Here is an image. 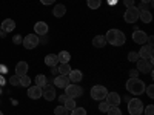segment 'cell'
Here are the masks:
<instances>
[{
    "label": "cell",
    "instance_id": "obj_22",
    "mask_svg": "<svg viewBox=\"0 0 154 115\" xmlns=\"http://www.w3.org/2000/svg\"><path fill=\"white\" fill-rule=\"evenodd\" d=\"M106 45V40H105V35H96L93 38V46L96 48H103Z\"/></svg>",
    "mask_w": 154,
    "mask_h": 115
},
{
    "label": "cell",
    "instance_id": "obj_29",
    "mask_svg": "<svg viewBox=\"0 0 154 115\" xmlns=\"http://www.w3.org/2000/svg\"><path fill=\"white\" fill-rule=\"evenodd\" d=\"M29 84H31V78H29L28 75L20 77V86H23V87H29Z\"/></svg>",
    "mask_w": 154,
    "mask_h": 115
},
{
    "label": "cell",
    "instance_id": "obj_41",
    "mask_svg": "<svg viewBox=\"0 0 154 115\" xmlns=\"http://www.w3.org/2000/svg\"><path fill=\"white\" fill-rule=\"evenodd\" d=\"M66 95L65 94H62V95H59V103H65V101H66Z\"/></svg>",
    "mask_w": 154,
    "mask_h": 115
},
{
    "label": "cell",
    "instance_id": "obj_3",
    "mask_svg": "<svg viewBox=\"0 0 154 115\" xmlns=\"http://www.w3.org/2000/svg\"><path fill=\"white\" fill-rule=\"evenodd\" d=\"M128 112H130V115L143 114V103L139 98H130L128 100Z\"/></svg>",
    "mask_w": 154,
    "mask_h": 115
},
{
    "label": "cell",
    "instance_id": "obj_18",
    "mask_svg": "<svg viewBox=\"0 0 154 115\" xmlns=\"http://www.w3.org/2000/svg\"><path fill=\"white\" fill-rule=\"evenodd\" d=\"M26 72H28V63L26 61H19L16 65V75L23 77V75H26Z\"/></svg>",
    "mask_w": 154,
    "mask_h": 115
},
{
    "label": "cell",
    "instance_id": "obj_8",
    "mask_svg": "<svg viewBox=\"0 0 154 115\" xmlns=\"http://www.w3.org/2000/svg\"><path fill=\"white\" fill-rule=\"evenodd\" d=\"M136 63H137V71H139V72H142V74H149V72H152V63H149L148 60L139 58Z\"/></svg>",
    "mask_w": 154,
    "mask_h": 115
},
{
    "label": "cell",
    "instance_id": "obj_6",
    "mask_svg": "<svg viewBox=\"0 0 154 115\" xmlns=\"http://www.w3.org/2000/svg\"><path fill=\"white\" fill-rule=\"evenodd\" d=\"M106 94H108L106 87H105V86H102V84H96V86L91 87V97H93L94 100H99V101L105 100Z\"/></svg>",
    "mask_w": 154,
    "mask_h": 115
},
{
    "label": "cell",
    "instance_id": "obj_16",
    "mask_svg": "<svg viewBox=\"0 0 154 115\" xmlns=\"http://www.w3.org/2000/svg\"><path fill=\"white\" fill-rule=\"evenodd\" d=\"M68 78H69L71 83H79V81L83 78V74H82V71H79V69H71V72L68 74Z\"/></svg>",
    "mask_w": 154,
    "mask_h": 115
},
{
    "label": "cell",
    "instance_id": "obj_36",
    "mask_svg": "<svg viewBox=\"0 0 154 115\" xmlns=\"http://www.w3.org/2000/svg\"><path fill=\"white\" fill-rule=\"evenodd\" d=\"M143 115H154V106H152V105L146 106V108H145V114H143Z\"/></svg>",
    "mask_w": 154,
    "mask_h": 115
},
{
    "label": "cell",
    "instance_id": "obj_34",
    "mask_svg": "<svg viewBox=\"0 0 154 115\" xmlns=\"http://www.w3.org/2000/svg\"><path fill=\"white\" fill-rule=\"evenodd\" d=\"M140 57H139V54L137 52H134V51H131V52L130 54H128V60H130V61H137Z\"/></svg>",
    "mask_w": 154,
    "mask_h": 115
},
{
    "label": "cell",
    "instance_id": "obj_20",
    "mask_svg": "<svg viewBox=\"0 0 154 115\" xmlns=\"http://www.w3.org/2000/svg\"><path fill=\"white\" fill-rule=\"evenodd\" d=\"M65 12H66V6L62 5V3H59V5H56L54 9H53V16H54V17H63V16H65Z\"/></svg>",
    "mask_w": 154,
    "mask_h": 115
},
{
    "label": "cell",
    "instance_id": "obj_23",
    "mask_svg": "<svg viewBox=\"0 0 154 115\" xmlns=\"http://www.w3.org/2000/svg\"><path fill=\"white\" fill-rule=\"evenodd\" d=\"M57 58H59V63H69L71 54L68 52V51H62V52H59Z\"/></svg>",
    "mask_w": 154,
    "mask_h": 115
},
{
    "label": "cell",
    "instance_id": "obj_27",
    "mask_svg": "<svg viewBox=\"0 0 154 115\" xmlns=\"http://www.w3.org/2000/svg\"><path fill=\"white\" fill-rule=\"evenodd\" d=\"M63 106H65L68 111H72L74 108H77V105H75V100H74V98H66V101L63 103Z\"/></svg>",
    "mask_w": 154,
    "mask_h": 115
},
{
    "label": "cell",
    "instance_id": "obj_1",
    "mask_svg": "<svg viewBox=\"0 0 154 115\" xmlns=\"http://www.w3.org/2000/svg\"><path fill=\"white\" fill-rule=\"evenodd\" d=\"M105 40L112 46H123L125 43V34L120 29H109L105 34Z\"/></svg>",
    "mask_w": 154,
    "mask_h": 115
},
{
    "label": "cell",
    "instance_id": "obj_30",
    "mask_svg": "<svg viewBox=\"0 0 154 115\" xmlns=\"http://www.w3.org/2000/svg\"><path fill=\"white\" fill-rule=\"evenodd\" d=\"M106 112H108V115H122V111L117 106H109V109Z\"/></svg>",
    "mask_w": 154,
    "mask_h": 115
},
{
    "label": "cell",
    "instance_id": "obj_35",
    "mask_svg": "<svg viewBox=\"0 0 154 115\" xmlns=\"http://www.w3.org/2000/svg\"><path fill=\"white\" fill-rule=\"evenodd\" d=\"M145 92H146V95H148L149 98H154V86L149 84L148 87H145Z\"/></svg>",
    "mask_w": 154,
    "mask_h": 115
},
{
    "label": "cell",
    "instance_id": "obj_7",
    "mask_svg": "<svg viewBox=\"0 0 154 115\" xmlns=\"http://www.w3.org/2000/svg\"><path fill=\"white\" fill-rule=\"evenodd\" d=\"M83 94V89L79 84H68L65 87V95L68 98H77V97H82Z\"/></svg>",
    "mask_w": 154,
    "mask_h": 115
},
{
    "label": "cell",
    "instance_id": "obj_28",
    "mask_svg": "<svg viewBox=\"0 0 154 115\" xmlns=\"http://www.w3.org/2000/svg\"><path fill=\"white\" fill-rule=\"evenodd\" d=\"M86 3L91 9H99V6L102 5V0H86Z\"/></svg>",
    "mask_w": 154,
    "mask_h": 115
},
{
    "label": "cell",
    "instance_id": "obj_31",
    "mask_svg": "<svg viewBox=\"0 0 154 115\" xmlns=\"http://www.w3.org/2000/svg\"><path fill=\"white\" fill-rule=\"evenodd\" d=\"M71 115H86V109L85 108H74L71 111Z\"/></svg>",
    "mask_w": 154,
    "mask_h": 115
},
{
    "label": "cell",
    "instance_id": "obj_14",
    "mask_svg": "<svg viewBox=\"0 0 154 115\" xmlns=\"http://www.w3.org/2000/svg\"><path fill=\"white\" fill-rule=\"evenodd\" d=\"M28 97H29L31 100L40 98V97H42V87H40V86H37V84L29 86V87H28Z\"/></svg>",
    "mask_w": 154,
    "mask_h": 115
},
{
    "label": "cell",
    "instance_id": "obj_48",
    "mask_svg": "<svg viewBox=\"0 0 154 115\" xmlns=\"http://www.w3.org/2000/svg\"><path fill=\"white\" fill-rule=\"evenodd\" d=\"M0 115H3V112H2V111H0Z\"/></svg>",
    "mask_w": 154,
    "mask_h": 115
},
{
    "label": "cell",
    "instance_id": "obj_19",
    "mask_svg": "<svg viewBox=\"0 0 154 115\" xmlns=\"http://www.w3.org/2000/svg\"><path fill=\"white\" fill-rule=\"evenodd\" d=\"M45 65L46 66H57L59 65V58H57V54H48L45 57Z\"/></svg>",
    "mask_w": 154,
    "mask_h": 115
},
{
    "label": "cell",
    "instance_id": "obj_15",
    "mask_svg": "<svg viewBox=\"0 0 154 115\" xmlns=\"http://www.w3.org/2000/svg\"><path fill=\"white\" fill-rule=\"evenodd\" d=\"M48 25H46V22H37L35 25H34V32L37 34V35H46L48 34Z\"/></svg>",
    "mask_w": 154,
    "mask_h": 115
},
{
    "label": "cell",
    "instance_id": "obj_50",
    "mask_svg": "<svg viewBox=\"0 0 154 115\" xmlns=\"http://www.w3.org/2000/svg\"><path fill=\"white\" fill-rule=\"evenodd\" d=\"M140 115H143V114H140Z\"/></svg>",
    "mask_w": 154,
    "mask_h": 115
},
{
    "label": "cell",
    "instance_id": "obj_5",
    "mask_svg": "<svg viewBox=\"0 0 154 115\" xmlns=\"http://www.w3.org/2000/svg\"><path fill=\"white\" fill-rule=\"evenodd\" d=\"M123 20L126 23H136L139 20V9H137V6L126 8L125 14H123Z\"/></svg>",
    "mask_w": 154,
    "mask_h": 115
},
{
    "label": "cell",
    "instance_id": "obj_38",
    "mask_svg": "<svg viewBox=\"0 0 154 115\" xmlns=\"http://www.w3.org/2000/svg\"><path fill=\"white\" fill-rule=\"evenodd\" d=\"M130 78H139V71L137 69H131L130 71Z\"/></svg>",
    "mask_w": 154,
    "mask_h": 115
},
{
    "label": "cell",
    "instance_id": "obj_17",
    "mask_svg": "<svg viewBox=\"0 0 154 115\" xmlns=\"http://www.w3.org/2000/svg\"><path fill=\"white\" fill-rule=\"evenodd\" d=\"M2 31H5V32H11V31H14L16 29V22L12 20V19H5L3 22H2Z\"/></svg>",
    "mask_w": 154,
    "mask_h": 115
},
{
    "label": "cell",
    "instance_id": "obj_47",
    "mask_svg": "<svg viewBox=\"0 0 154 115\" xmlns=\"http://www.w3.org/2000/svg\"><path fill=\"white\" fill-rule=\"evenodd\" d=\"M5 35H6V32H5V31H0V37H5Z\"/></svg>",
    "mask_w": 154,
    "mask_h": 115
},
{
    "label": "cell",
    "instance_id": "obj_42",
    "mask_svg": "<svg viewBox=\"0 0 154 115\" xmlns=\"http://www.w3.org/2000/svg\"><path fill=\"white\" fill-rule=\"evenodd\" d=\"M8 72V68L5 65H0V74H6Z\"/></svg>",
    "mask_w": 154,
    "mask_h": 115
},
{
    "label": "cell",
    "instance_id": "obj_26",
    "mask_svg": "<svg viewBox=\"0 0 154 115\" xmlns=\"http://www.w3.org/2000/svg\"><path fill=\"white\" fill-rule=\"evenodd\" d=\"M54 115H69V111L65 106H57L54 108Z\"/></svg>",
    "mask_w": 154,
    "mask_h": 115
},
{
    "label": "cell",
    "instance_id": "obj_10",
    "mask_svg": "<svg viewBox=\"0 0 154 115\" xmlns=\"http://www.w3.org/2000/svg\"><path fill=\"white\" fill-rule=\"evenodd\" d=\"M139 57L143 58V60H148L149 63H152V45H146V46H142L139 51Z\"/></svg>",
    "mask_w": 154,
    "mask_h": 115
},
{
    "label": "cell",
    "instance_id": "obj_44",
    "mask_svg": "<svg viewBox=\"0 0 154 115\" xmlns=\"http://www.w3.org/2000/svg\"><path fill=\"white\" fill-rule=\"evenodd\" d=\"M117 2H119V0H108V5L114 6V5H117Z\"/></svg>",
    "mask_w": 154,
    "mask_h": 115
},
{
    "label": "cell",
    "instance_id": "obj_24",
    "mask_svg": "<svg viewBox=\"0 0 154 115\" xmlns=\"http://www.w3.org/2000/svg\"><path fill=\"white\" fill-rule=\"evenodd\" d=\"M59 74L60 75H68L71 72V66H69V63H60L59 65Z\"/></svg>",
    "mask_w": 154,
    "mask_h": 115
},
{
    "label": "cell",
    "instance_id": "obj_32",
    "mask_svg": "<svg viewBox=\"0 0 154 115\" xmlns=\"http://www.w3.org/2000/svg\"><path fill=\"white\" fill-rule=\"evenodd\" d=\"M9 84H12V86H19V84H20V77H19V75H12V77H9Z\"/></svg>",
    "mask_w": 154,
    "mask_h": 115
},
{
    "label": "cell",
    "instance_id": "obj_45",
    "mask_svg": "<svg viewBox=\"0 0 154 115\" xmlns=\"http://www.w3.org/2000/svg\"><path fill=\"white\" fill-rule=\"evenodd\" d=\"M0 84H5V78H3L2 75H0Z\"/></svg>",
    "mask_w": 154,
    "mask_h": 115
},
{
    "label": "cell",
    "instance_id": "obj_33",
    "mask_svg": "<svg viewBox=\"0 0 154 115\" xmlns=\"http://www.w3.org/2000/svg\"><path fill=\"white\" fill-rule=\"evenodd\" d=\"M108 109H109V105L106 103V101L102 100V101H100V105H99V111H100V112H106Z\"/></svg>",
    "mask_w": 154,
    "mask_h": 115
},
{
    "label": "cell",
    "instance_id": "obj_11",
    "mask_svg": "<svg viewBox=\"0 0 154 115\" xmlns=\"http://www.w3.org/2000/svg\"><path fill=\"white\" fill-rule=\"evenodd\" d=\"M148 40V34L143 32V31H140V29H136L133 32V42L137 43V45H145Z\"/></svg>",
    "mask_w": 154,
    "mask_h": 115
},
{
    "label": "cell",
    "instance_id": "obj_9",
    "mask_svg": "<svg viewBox=\"0 0 154 115\" xmlns=\"http://www.w3.org/2000/svg\"><path fill=\"white\" fill-rule=\"evenodd\" d=\"M42 97L46 100V101H53V100H56V97H57V94H56V87L54 86H43L42 87Z\"/></svg>",
    "mask_w": 154,
    "mask_h": 115
},
{
    "label": "cell",
    "instance_id": "obj_39",
    "mask_svg": "<svg viewBox=\"0 0 154 115\" xmlns=\"http://www.w3.org/2000/svg\"><path fill=\"white\" fill-rule=\"evenodd\" d=\"M123 5L126 8H131V6H134V0H123Z\"/></svg>",
    "mask_w": 154,
    "mask_h": 115
},
{
    "label": "cell",
    "instance_id": "obj_43",
    "mask_svg": "<svg viewBox=\"0 0 154 115\" xmlns=\"http://www.w3.org/2000/svg\"><path fill=\"white\" fill-rule=\"evenodd\" d=\"M40 2H42L43 5H53V3L56 2V0H40Z\"/></svg>",
    "mask_w": 154,
    "mask_h": 115
},
{
    "label": "cell",
    "instance_id": "obj_2",
    "mask_svg": "<svg viewBox=\"0 0 154 115\" xmlns=\"http://www.w3.org/2000/svg\"><path fill=\"white\" fill-rule=\"evenodd\" d=\"M145 83L139 78H130L126 81V91L133 95H140L145 92Z\"/></svg>",
    "mask_w": 154,
    "mask_h": 115
},
{
    "label": "cell",
    "instance_id": "obj_46",
    "mask_svg": "<svg viewBox=\"0 0 154 115\" xmlns=\"http://www.w3.org/2000/svg\"><path fill=\"white\" fill-rule=\"evenodd\" d=\"M142 3H152V0H142Z\"/></svg>",
    "mask_w": 154,
    "mask_h": 115
},
{
    "label": "cell",
    "instance_id": "obj_4",
    "mask_svg": "<svg viewBox=\"0 0 154 115\" xmlns=\"http://www.w3.org/2000/svg\"><path fill=\"white\" fill-rule=\"evenodd\" d=\"M38 43H40V38H38L37 34H28L26 37H23V42H22V45L26 49H34L35 46H38Z\"/></svg>",
    "mask_w": 154,
    "mask_h": 115
},
{
    "label": "cell",
    "instance_id": "obj_40",
    "mask_svg": "<svg viewBox=\"0 0 154 115\" xmlns=\"http://www.w3.org/2000/svg\"><path fill=\"white\" fill-rule=\"evenodd\" d=\"M51 74H53L54 77L60 75V74H59V69H57V66H53V68H51Z\"/></svg>",
    "mask_w": 154,
    "mask_h": 115
},
{
    "label": "cell",
    "instance_id": "obj_12",
    "mask_svg": "<svg viewBox=\"0 0 154 115\" xmlns=\"http://www.w3.org/2000/svg\"><path fill=\"white\" fill-rule=\"evenodd\" d=\"M105 101L109 106H119L120 101H122V97L117 92H108L106 97H105Z\"/></svg>",
    "mask_w": 154,
    "mask_h": 115
},
{
    "label": "cell",
    "instance_id": "obj_37",
    "mask_svg": "<svg viewBox=\"0 0 154 115\" xmlns=\"http://www.w3.org/2000/svg\"><path fill=\"white\" fill-rule=\"evenodd\" d=\"M22 42H23L22 35H14V37H12V43H14V45H20Z\"/></svg>",
    "mask_w": 154,
    "mask_h": 115
},
{
    "label": "cell",
    "instance_id": "obj_25",
    "mask_svg": "<svg viewBox=\"0 0 154 115\" xmlns=\"http://www.w3.org/2000/svg\"><path fill=\"white\" fill-rule=\"evenodd\" d=\"M46 83H48V80H46V77H45V75L38 74V75L35 77V84H37V86L43 87V86H46Z\"/></svg>",
    "mask_w": 154,
    "mask_h": 115
},
{
    "label": "cell",
    "instance_id": "obj_21",
    "mask_svg": "<svg viewBox=\"0 0 154 115\" xmlns=\"http://www.w3.org/2000/svg\"><path fill=\"white\" fill-rule=\"evenodd\" d=\"M139 19L142 20L143 23H151V20H152V14H151L149 11L142 9V11H139Z\"/></svg>",
    "mask_w": 154,
    "mask_h": 115
},
{
    "label": "cell",
    "instance_id": "obj_13",
    "mask_svg": "<svg viewBox=\"0 0 154 115\" xmlns=\"http://www.w3.org/2000/svg\"><path fill=\"white\" fill-rule=\"evenodd\" d=\"M69 78L68 75H57L54 78V87H60V89H65L68 84H69Z\"/></svg>",
    "mask_w": 154,
    "mask_h": 115
},
{
    "label": "cell",
    "instance_id": "obj_49",
    "mask_svg": "<svg viewBox=\"0 0 154 115\" xmlns=\"http://www.w3.org/2000/svg\"><path fill=\"white\" fill-rule=\"evenodd\" d=\"M0 31H2V26H0Z\"/></svg>",
    "mask_w": 154,
    "mask_h": 115
}]
</instances>
